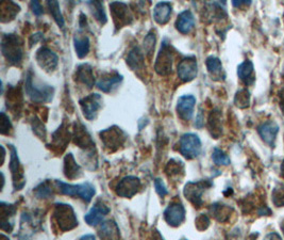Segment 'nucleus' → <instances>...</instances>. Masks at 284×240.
I'll return each mask as SVG.
<instances>
[{
	"instance_id": "18",
	"label": "nucleus",
	"mask_w": 284,
	"mask_h": 240,
	"mask_svg": "<svg viewBox=\"0 0 284 240\" xmlns=\"http://www.w3.org/2000/svg\"><path fill=\"white\" fill-rule=\"evenodd\" d=\"M258 132L266 144L274 147L277 135L279 132V126L274 121H268L259 126Z\"/></svg>"
},
{
	"instance_id": "8",
	"label": "nucleus",
	"mask_w": 284,
	"mask_h": 240,
	"mask_svg": "<svg viewBox=\"0 0 284 240\" xmlns=\"http://www.w3.org/2000/svg\"><path fill=\"white\" fill-rule=\"evenodd\" d=\"M38 64L47 73H51L58 66L59 58L51 49L47 47H42L39 49L37 56H35Z\"/></svg>"
},
{
	"instance_id": "44",
	"label": "nucleus",
	"mask_w": 284,
	"mask_h": 240,
	"mask_svg": "<svg viewBox=\"0 0 284 240\" xmlns=\"http://www.w3.org/2000/svg\"><path fill=\"white\" fill-rule=\"evenodd\" d=\"M250 1H232L233 6H242V5H248L250 4Z\"/></svg>"
},
{
	"instance_id": "14",
	"label": "nucleus",
	"mask_w": 284,
	"mask_h": 240,
	"mask_svg": "<svg viewBox=\"0 0 284 240\" xmlns=\"http://www.w3.org/2000/svg\"><path fill=\"white\" fill-rule=\"evenodd\" d=\"M196 98L193 95H182L177 103V112L184 121H189L194 116Z\"/></svg>"
},
{
	"instance_id": "15",
	"label": "nucleus",
	"mask_w": 284,
	"mask_h": 240,
	"mask_svg": "<svg viewBox=\"0 0 284 240\" xmlns=\"http://www.w3.org/2000/svg\"><path fill=\"white\" fill-rule=\"evenodd\" d=\"M164 218L166 222L172 227H179L186 219V209L182 204L175 203L169 205L164 211Z\"/></svg>"
},
{
	"instance_id": "39",
	"label": "nucleus",
	"mask_w": 284,
	"mask_h": 240,
	"mask_svg": "<svg viewBox=\"0 0 284 240\" xmlns=\"http://www.w3.org/2000/svg\"><path fill=\"white\" fill-rule=\"evenodd\" d=\"M154 188L157 193L162 197H164L165 195L168 194V190L166 189L164 182H163V180L160 179H157L154 180Z\"/></svg>"
},
{
	"instance_id": "37",
	"label": "nucleus",
	"mask_w": 284,
	"mask_h": 240,
	"mask_svg": "<svg viewBox=\"0 0 284 240\" xmlns=\"http://www.w3.org/2000/svg\"><path fill=\"white\" fill-rule=\"evenodd\" d=\"M51 194V189L48 186L47 182H42L40 186L35 188V195H37L39 199H46V197H49Z\"/></svg>"
},
{
	"instance_id": "3",
	"label": "nucleus",
	"mask_w": 284,
	"mask_h": 240,
	"mask_svg": "<svg viewBox=\"0 0 284 240\" xmlns=\"http://www.w3.org/2000/svg\"><path fill=\"white\" fill-rule=\"evenodd\" d=\"M56 186L59 187L60 192L68 196H80L83 201L90 203L95 194V187L90 182H83L79 185H72L61 180H55Z\"/></svg>"
},
{
	"instance_id": "34",
	"label": "nucleus",
	"mask_w": 284,
	"mask_h": 240,
	"mask_svg": "<svg viewBox=\"0 0 284 240\" xmlns=\"http://www.w3.org/2000/svg\"><path fill=\"white\" fill-rule=\"evenodd\" d=\"M212 159L214 161V164L217 166H229L231 162L228 155H226L224 151H222L221 149H217V147L213 151Z\"/></svg>"
},
{
	"instance_id": "19",
	"label": "nucleus",
	"mask_w": 284,
	"mask_h": 240,
	"mask_svg": "<svg viewBox=\"0 0 284 240\" xmlns=\"http://www.w3.org/2000/svg\"><path fill=\"white\" fill-rule=\"evenodd\" d=\"M122 135H124V132L115 126L100 132L101 140L103 141L104 145L106 147H110V149L113 146L118 147L123 143V141L125 140V136Z\"/></svg>"
},
{
	"instance_id": "12",
	"label": "nucleus",
	"mask_w": 284,
	"mask_h": 240,
	"mask_svg": "<svg viewBox=\"0 0 284 240\" xmlns=\"http://www.w3.org/2000/svg\"><path fill=\"white\" fill-rule=\"evenodd\" d=\"M208 186H210V183L208 185V183L204 181H189L187 183L186 188H184V195H186L187 199H189L195 206L200 207L202 204V193Z\"/></svg>"
},
{
	"instance_id": "23",
	"label": "nucleus",
	"mask_w": 284,
	"mask_h": 240,
	"mask_svg": "<svg viewBox=\"0 0 284 240\" xmlns=\"http://www.w3.org/2000/svg\"><path fill=\"white\" fill-rule=\"evenodd\" d=\"M237 75L238 78L242 80L246 86H251L255 80L253 63L250 60H245L243 63H240L237 67Z\"/></svg>"
},
{
	"instance_id": "11",
	"label": "nucleus",
	"mask_w": 284,
	"mask_h": 240,
	"mask_svg": "<svg viewBox=\"0 0 284 240\" xmlns=\"http://www.w3.org/2000/svg\"><path fill=\"white\" fill-rule=\"evenodd\" d=\"M141 188V180L136 176H126L118 182L116 187L117 195L122 197H132L137 194L139 189Z\"/></svg>"
},
{
	"instance_id": "26",
	"label": "nucleus",
	"mask_w": 284,
	"mask_h": 240,
	"mask_svg": "<svg viewBox=\"0 0 284 240\" xmlns=\"http://www.w3.org/2000/svg\"><path fill=\"white\" fill-rule=\"evenodd\" d=\"M144 61H145V56L144 53L141 51L140 47H134L131 49L130 53L128 54L127 57V64L129 65L133 70L142 69L144 67Z\"/></svg>"
},
{
	"instance_id": "9",
	"label": "nucleus",
	"mask_w": 284,
	"mask_h": 240,
	"mask_svg": "<svg viewBox=\"0 0 284 240\" xmlns=\"http://www.w3.org/2000/svg\"><path fill=\"white\" fill-rule=\"evenodd\" d=\"M178 77L184 81L189 82L194 80L198 74V63L194 56L183 59L178 64Z\"/></svg>"
},
{
	"instance_id": "41",
	"label": "nucleus",
	"mask_w": 284,
	"mask_h": 240,
	"mask_svg": "<svg viewBox=\"0 0 284 240\" xmlns=\"http://www.w3.org/2000/svg\"><path fill=\"white\" fill-rule=\"evenodd\" d=\"M30 5H31V9H32V11H33V13L35 14V15L40 16V15H42L43 13H44V10H43V6H42V4L39 1H31Z\"/></svg>"
},
{
	"instance_id": "5",
	"label": "nucleus",
	"mask_w": 284,
	"mask_h": 240,
	"mask_svg": "<svg viewBox=\"0 0 284 240\" xmlns=\"http://www.w3.org/2000/svg\"><path fill=\"white\" fill-rule=\"evenodd\" d=\"M54 218L61 231L66 232L75 229L78 225L77 217L73 207L67 204H56L54 209Z\"/></svg>"
},
{
	"instance_id": "46",
	"label": "nucleus",
	"mask_w": 284,
	"mask_h": 240,
	"mask_svg": "<svg viewBox=\"0 0 284 240\" xmlns=\"http://www.w3.org/2000/svg\"><path fill=\"white\" fill-rule=\"evenodd\" d=\"M79 240H96V238L93 234H88V235L82 236Z\"/></svg>"
},
{
	"instance_id": "22",
	"label": "nucleus",
	"mask_w": 284,
	"mask_h": 240,
	"mask_svg": "<svg viewBox=\"0 0 284 240\" xmlns=\"http://www.w3.org/2000/svg\"><path fill=\"white\" fill-rule=\"evenodd\" d=\"M98 234L101 240H119L120 238L118 225L113 220L103 222L99 229Z\"/></svg>"
},
{
	"instance_id": "28",
	"label": "nucleus",
	"mask_w": 284,
	"mask_h": 240,
	"mask_svg": "<svg viewBox=\"0 0 284 240\" xmlns=\"http://www.w3.org/2000/svg\"><path fill=\"white\" fill-rule=\"evenodd\" d=\"M74 45H75V51L78 57L80 59L87 57L89 52H90V39L88 37H85V35H76L74 38Z\"/></svg>"
},
{
	"instance_id": "49",
	"label": "nucleus",
	"mask_w": 284,
	"mask_h": 240,
	"mask_svg": "<svg viewBox=\"0 0 284 240\" xmlns=\"http://www.w3.org/2000/svg\"><path fill=\"white\" fill-rule=\"evenodd\" d=\"M282 229H283V231H284V227H282Z\"/></svg>"
},
{
	"instance_id": "20",
	"label": "nucleus",
	"mask_w": 284,
	"mask_h": 240,
	"mask_svg": "<svg viewBox=\"0 0 284 240\" xmlns=\"http://www.w3.org/2000/svg\"><path fill=\"white\" fill-rule=\"evenodd\" d=\"M195 26V17L189 10L181 12L176 20L177 30L183 34H188Z\"/></svg>"
},
{
	"instance_id": "45",
	"label": "nucleus",
	"mask_w": 284,
	"mask_h": 240,
	"mask_svg": "<svg viewBox=\"0 0 284 240\" xmlns=\"http://www.w3.org/2000/svg\"><path fill=\"white\" fill-rule=\"evenodd\" d=\"M41 37H42V33H40V32L37 33V34H34V37H32V40H31V42H30L31 45L37 43V42L41 39Z\"/></svg>"
},
{
	"instance_id": "2",
	"label": "nucleus",
	"mask_w": 284,
	"mask_h": 240,
	"mask_svg": "<svg viewBox=\"0 0 284 240\" xmlns=\"http://www.w3.org/2000/svg\"><path fill=\"white\" fill-rule=\"evenodd\" d=\"M1 53L11 64H19L24 55L23 42L16 34H4L1 40Z\"/></svg>"
},
{
	"instance_id": "24",
	"label": "nucleus",
	"mask_w": 284,
	"mask_h": 240,
	"mask_svg": "<svg viewBox=\"0 0 284 240\" xmlns=\"http://www.w3.org/2000/svg\"><path fill=\"white\" fill-rule=\"evenodd\" d=\"M205 64H207L208 72L211 75L212 79L214 80H225L226 74L224 72L223 64L221 60L218 58L214 57V56H211L205 61Z\"/></svg>"
},
{
	"instance_id": "30",
	"label": "nucleus",
	"mask_w": 284,
	"mask_h": 240,
	"mask_svg": "<svg viewBox=\"0 0 284 240\" xmlns=\"http://www.w3.org/2000/svg\"><path fill=\"white\" fill-rule=\"evenodd\" d=\"M19 5L14 3L12 1L3 2L1 4V20L2 23L9 22L16 16V14L19 12Z\"/></svg>"
},
{
	"instance_id": "1",
	"label": "nucleus",
	"mask_w": 284,
	"mask_h": 240,
	"mask_svg": "<svg viewBox=\"0 0 284 240\" xmlns=\"http://www.w3.org/2000/svg\"><path fill=\"white\" fill-rule=\"evenodd\" d=\"M33 78V74L31 70H29V72L27 73L25 82V90L28 97L34 103L43 104L51 102L54 94L53 87L41 82H35Z\"/></svg>"
},
{
	"instance_id": "4",
	"label": "nucleus",
	"mask_w": 284,
	"mask_h": 240,
	"mask_svg": "<svg viewBox=\"0 0 284 240\" xmlns=\"http://www.w3.org/2000/svg\"><path fill=\"white\" fill-rule=\"evenodd\" d=\"M173 61H174L173 48L167 42V40H164L161 45L157 60H155L154 63L155 72L161 76H166L170 74L173 69Z\"/></svg>"
},
{
	"instance_id": "42",
	"label": "nucleus",
	"mask_w": 284,
	"mask_h": 240,
	"mask_svg": "<svg viewBox=\"0 0 284 240\" xmlns=\"http://www.w3.org/2000/svg\"><path fill=\"white\" fill-rule=\"evenodd\" d=\"M264 240H282V238L278 234V233L273 232V233H269V234H267Z\"/></svg>"
},
{
	"instance_id": "47",
	"label": "nucleus",
	"mask_w": 284,
	"mask_h": 240,
	"mask_svg": "<svg viewBox=\"0 0 284 240\" xmlns=\"http://www.w3.org/2000/svg\"><path fill=\"white\" fill-rule=\"evenodd\" d=\"M153 240H164V239H163V237L159 234L158 231H157V233H155V235H153Z\"/></svg>"
},
{
	"instance_id": "16",
	"label": "nucleus",
	"mask_w": 284,
	"mask_h": 240,
	"mask_svg": "<svg viewBox=\"0 0 284 240\" xmlns=\"http://www.w3.org/2000/svg\"><path fill=\"white\" fill-rule=\"evenodd\" d=\"M110 213V208L104 205L101 202H97L95 205L90 209L89 213L85 215L84 220L91 227H96L99 223H101L103 218Z\"/></svg>"
},
{
	"instance_id": "33",
	"label": "nucleus",
	"mask_w": 284,
	"mask_h": 240,
	"mask_svg": "<svg viewBox=\"0 0 284 240\" xmlns=\"http://www.w3.org/2000/svg\"><path fill=\"white\" fill-rule=\"evenodd\" d=\"M47 4L49 6V10H50V14L52 15L53 19L55 20L56 25H58L60 28H64V26H65V22H64V18H63L62 13H61L59 2L58 1H48Z\"/></svg>"
},
{
	"instance_id": "13",
	"label": "nucleus",
	"mask_w": 284,
	"mask_h": 240,
	"mask_svg": "<svg viewBox=\"0 0 284 240\" xmlns=\"http://www.w3.org/2000/svg\"><path fill=\"white\" fill-rule=\"evenodd\" d=\"M10 170L13 176V182L15 190H20L25 185L24 173L20 168L19 159L17 156V151L15 147L11 145V162H10Z\"/></svg>"
},
{
	"instance_id": "40",
	"label": "nucleus",
	"mask_w": 284,
	"mask_h": 240,
	"mask_svg": "<svg viewBox=\"0 0 284 240\" xmlns=\"http://www.w3.org/2000/svg\"><path fill=\"white\" fill-rule=\"evenodd\" d=\"M11 123L9 118L5 116L4 112H1V133L2 135H6L9 133V130L11 129Z\"/></svg>"
},
{
	"instance_id": "25",
	"label": "nucleus",
	"mask_w": 284,
	"mask_h": 240,
	"mask_svg": "<svg viewBox=\"0 0 284 240\" xmlns=\"http://www.w3.org/2000/svg\"><path fill=\"white\" fill-rule=\"evenodd\" d=\"M172 15V4L169 2H159L153 9V18L160 25H165Z\"/></svg>"
},
{
	"instance_id": "10",
	"label": "nucleus",
	"mask_w": 284,
	"mask_h": 240,
	"mask_svg": "<svg viewBox=\"0 0 284 240\" xmlns=\"http://www.w3.org/2000/svg\"><path fill=\"white\" fill-rule=\"evenodd\" d=\"M110 9L113 16V20H114V24L117 29H120V28H123L124 26L131 23L132 16L126 3L112 2L110 3Z\"/></svg>"
},
{
	"instance_id": "32",
	"label": "nucleus",
	"mask_w": 284,
	"mask_h": 240,
	"mask_svg": "<svg viewBox=\"0 0 284 240\" xmlns=\"http://www.w3.org/2000/svg\"><path fill=\"white\" fill-rule=\"evenodd\" d=\"M234 104H236L237 107H238L240 109H245L247 107H249L250 92L246 89L239 90L236 94V97H234Z\"/></svg>"
},
{
	"instance_id": "36",
	"label": "nucleus",
	"mask_w": 284,
	"mask_h": 240,
	"mask_svg": "<svg viewBox=\"0 0 284 240\" xmlns=\"http://www.w3.org/2000/svg\"><path fill=\"white\" fill-rule=\"evenodd\" d=\"M273 201L277 207L284 206V186L280 185L274 189Z\"/></svg>"
},
{
	"instance_id": "35",
	"label": "nucleus",
	"mask_w": 284,
	"mask_h": 240,
	"mask_svg": "<svg viewBox=\"0 0 284 240\" xmlns=\"http://www.w3.org/2000/svg\"><path fill=\"white\" fill-rule=\"evenodd\" d=\"M154 44H155V35L153 32H149L146 38L144 39V54L147 55L148 57H150L153 49H154Z\"/></svg>"
},
{
	"instance_id": "29",
	"label": "nucleus",
	"mask_w": 284,
	"mask_h": 240,
	"mask_svg": "<svg viewBox=\"0 0 284 240\" xmlns=\"http://www.w3.org/2000/svg\"><path fill=\"white\" fill-rule=\"evenodd\" d=\"M209 128L214 138H218L222 133V117L218 111H213L209 118Z\"/></svg>"
},
{
	"instance_id": "21",
	"label": "nucleus",
	"mask_w": 284,
	"mask_h": 240,
	"mask_svg": "<svg viewBox=\"0 0 284 240\" xmlns=\"http://www.w3.org/2000/svg\"><path fill=\"white\" fill-rule=\"evenodd\" d=\"M76 80L83 83L89 89H92L95 84V77L93 73V67L90 64H81L77 67Z\"/></svg>"
},
{
	"instance_id": "43",
	"label": "nucleus",
	"mask_w": 284,
	"mask_h": 240,
	"mask_svg": "<svg viewBox=\"0 0 284 240\" xmlns=\"http://www.w3.org/2000/svg\"><path fill=\"white\" fill-rule=\"evenodd\" d=\"M203 117H202V112L200 111L199 114H198V117H197V120H196V123H195V125L198 127V128H201V127L203 126V124H204V122H203Z\"/></svg>"
},
{
	"instance_id": "6",
	"label": "nucleus",
	"mask_w": 284,
	"mask_h": 240,
	"mask_svg": "<svg viewBox=\"0 0 284 240\" xmlns=\"http://www.w3.org/2000/svg\"><path fill=\"white\" fill-rule=\"evenodd\" d=\"M180 152L188 159L196 158L201 153V141L195 133H186L180 139Z\"/></svg>"
},
{
	"instance_id": "31",
	"label": "nucleus",
	"mask_w": 284,
	"mask_h": 240,
	"mask_svg": "<svg viewBox=\"0 0 284 240\" xmlns=\"http://www.w3.org/2000/svg\"><path fill=\"white\" fill-rule=\"evenodd\" d=\"M88 5L90 6L91 12L93 14V16L98 20L101 25H104L106 23V15L103 9V3L101 1H88Z\"/></svg>"
},
{
	"instance_id": "27",
	"label": "nucleus",
	"mask_w": 284,
	"mask_h": 240,
	"mask_svg": "<svg viewBox=\"0 0 284 240\" xmlns=\"http://www.w3.org/2000/svg\"><path fill=\"white\" fill-rule=\"evenodd\" d=\"M64 173H65L66 178L70 180L79 178L80 166L77 165L73 154H68L65 157V160H64Z\"/></svg>"
},
{
	"instance_id": "38",
	"label": "nucleus",
	"mask_w": 284,
	"mask_h": 240,
	"mask_svg": "<svg viewBox=\"0 0 284 240\" xmlns=\"http://www.w3.org/2000/svg\"><path fill=\"white\" fill-rule=\"evenodd\" d=\"M211 211L214 215V217L217 219H219V216H226L228 217L230 215V211L231 208L227 207L226 205H219V204H215V205H213L211 208Z\"/></svg>"
},
{
	"instance_id": "48",
	"label": "nucleus",
	"mask_w": 284,
	"mask_h": 240,
	"mask_svg": "<svg viewBox=\"0 0 284 240\" xmlns=\"http://www.w3.org/2000/svg\"><path fill=\"white\" fill-rule=\"evenodd\" d=\"M281 169H282V176L284 178V162L282 164V168Z\"/></svg>"
},
{
	"instance_id": "7",
	"label": "nucleus",
	"mask_w": 284,
	"mask_h": 240,
	"mask_svg": "<svg viewBox=\"0 0 284 240\" xmlns=\"http://www.w3.org/2000/svg\"><path fill=\"white\" fill-rule=\"evenodd\" d=\"M79 104L81 106L84 117L90 120V121H93V120L96 119L98 111L102 106V97L97 93H94L82 98Z\"/></svg>"
},
{
	"instance_id": "17",
	"label": "nucleus",
	"mask_w": 284,
	"mask_h": 240,
	"mask_svg": "<svg viewBox=\"0 0 284 240\" xmlns=\"http://www.w3.org/2000/svg\"><path fill=\"white\" fill-rule=\"evenodd\" d=\"M123 81V76L118 73H108L100 77V79L97 81V87L104 93H110L119 87V84Z\"/></svg>"
}]
</instances>
